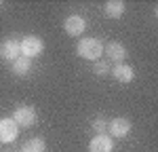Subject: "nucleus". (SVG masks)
Masks as SVG:
<instances>
[{"mask_svg":"<svg viewBox=\"0 0 158 152\" xmlns=\"http://www.w3.org/2000/svg\"><path fill=\"white\" fill-rule=\"evenodd\" d=\"M101 53H103V44L97 38H85V40L78 42V55L85 57V59L95 61V59L101 57Z\"/></svg>","mask_w":158,"mask_h":152,"instance_id":"nucleus-1","label":"nucleus"},{"mask_svg":"<svg viewBox=\"0 0 158 152\" xmlns=\"http://www.w3.org/2000/svg\"><path fill=\"white\" fill-rule=\"evenodd\" d=\"M19 51H21V57L32 59L44 51V42L36 36H25L23 40H19Z\"/></svg>","mask_w":158,"mask_h":152,"instance_id":"nucleus-2","label":"nucleus"},{"mask_svg":"<svg viewBox=\"0 0 158 152\" xmlns=\"http://www.w3.org/2000/svg\"><path fill=\"white\" fill-rule=\"evenodd\" d=\"M13 120L17 127H32L36 123V110L32 106H19L13 114Z\"/></svg>","mask_w":158,"mask_h":152,"instance_id":"nucleus-3","label":"nucleus"},{"mask_svg":"<svg viewBox=\"0 0 158 152\" xmlns=\"http://www.w3.org/2000/svg\"><path fill=\"white\" fill-rule=\"evenodd\" d=\"M19 55H21V51H19V40L9 38V40H2V42H0V57H2L4 61L13 63Z\"/></svg>","mask_w":158,"mask_h":152,"instance_id":"nucleus-4","label":"nucleus"},{"mask_svg":"<svg viewBox=\"0 0 158 152\" xmlns=\"http://www.w3.org/2000/svg\"><path fill=\"white\" fill-rule=\"evenodd\" d=\"M17 133H19V127L15 125L13 118H0V141L2 144L17 139Z\"/></svg>","mask_w":158,"mask_h":152,"instance_id":"nucleus-5","label":"nucleus"},{"mask_svg":"<svg viewBox=\"0 0 158 152\" xmlns=\"http://www.w3.org/2000/svg\"><path fill=\"white\" fill-rule=\"evenodd\" d=\"M85 19L80 17V15H70L65 21H63V30H65V34H70V36H80L82 32H85Z\"/></svg>","mask_w":158,"mask_h":152,"instance_id":"nucleus-6","label":"nucleus"},{"mask_svg":"<svg viewBox=\"0 0 158 152\" xmlns=\"http://www.w3.org/2000/svg\"><path fill=\"white\" fill-rule=\"evenodd\" d=\"M108 131L112 137H124L129 131H131V123L127 120V118H122V116H118V118H112L108 123Z\"/></svg>","mask_w":158,"mask_h":152,"instance_id":"nucleus-7","label":"nucleus"},{"mask_svg":"<svg viewBox=\"0 0 158 152\" xmlns=\"http://www.w3.org/2000/svg\"><path fill=\"white\" fill-rule=\"evenodd\" d=\"M112 148H114V141L108 135H97L89 144V152H112Z\"/></svg>","mask_w":158,"mask_h":152,"instance_id":"nucleus-8","label":"nucleus"},{"mask_svg":"<svg viewBox=\"0 0 158 152\" xmlns=\"http://www.w3.org/2000/svg\"><path fill=\"white\" fill-rule=\"evenodd\" d=\"M112 74H114V78L118 80V82H131L133 80V76H135V72H133V68L131 65H127V63H116V68L112 70Z\"/></svg>","mask_w":158,"mask_h":152,"instance_id":"nucleus-9","label":"nucleus"},{"mask_svg":"<svg viewBox=\"0 0 158 152\" xmlns=\"http://www.w3.org/2000/svg\"><path fill=\"white\" fill-rule=\"evenodd\" d=\"M106 53H108L110 59H112V61H116V63H122V59L127 57V49L122 47L120 42H110L108 49H106Z\"/></svg>","mask_w":158,"mask_h":152,"instance_id":"nucleus-10","label":"nucleus"},{"mask_svg":"<svg viewBox=\"0 0 158 152\" xmlns=\"http://www.w3.org/2000/svg\"><path fill=\"white\" fill-rule=\"evenodd\" d=\"M106 15H108L110 19H120L122 15H124V2H120V0L106 2Z\"/></svg>","mask_w":158,"mask_h":152,"instance_id":"nucleus-11","label":"nucleus"},{"mask_svg":"<svg viewBox=\"0 0 158 152\" xmlns=\"http://www.w3.org/2000/svg\"><path fill=\"white\" fill-rule=\"evenodd\" d=\"M30 70H32V59H27V57H21V55H19V57L13 61V74L25 76Z\"/></svg>","mask_w":158,"mask_h":152,"instance_id":"nucleus-12","label":"nucleus"},{"mask_svg":"<svg viewBox=\"0 0 158 152\" xmlns=\"http://www.w3.org/2000/svg\"><path fill=\"white\" fill-rule=\"evenodd\" d=\"M23 152H44V141H42L40 137L30 139V141L23 146Z\"/></svg>","mask_w":158,"mask_h":152,"instance_id":"nucleus-13","label":"nucleus"},{"mask_svg":"<svg viewBox=\"0 0 158 152\" xmlns=\"http://www.w3.org/2000/svg\"><path fill=\"white\" fill-rule=\"evenodd\" d=\"M93 129L97 131V135H106V131H108V123L101 120V118H97V120L93 123Z\"/></svg>","mask_w":158,"mask_h":152,"instance_id":"nucleus-14","label":"nucleus"},{"mask_svg":"<svg viewBox=\"0 0 158 152\" xmlns=\"http://www.w3.org/2000/svg\"><path fill=\"white\" fill-rule=\"evenodd\" d=\"M108 70H110V68H108V63H106V61H97V63H95V74H99V76L108 74Z\"/></svg>","mask_w":158,"mask_h":152,"instance_id":"nucleus-15","label":"nucleus"},{"mask_svg":"<svg viewBox=\"0 0 158 152\" xmlns=\"http://www.w3.org/2000/svg\"><path fill=\"white\" fill-rule=\"evenodd\" d=\"M0 6H2V2H0Z\"/></svg>","mask_w":158,"mask_h":152,"instance_id":"nucleus-16","label":"nucleus"}]
</instances>
